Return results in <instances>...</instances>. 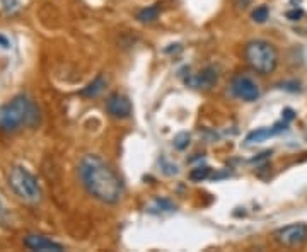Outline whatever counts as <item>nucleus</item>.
<instances>
[{
    "label": "nucleus",
    "instance_id": "nucleus-12",
    "mask_svg": "<svg viewBox=\"0 0 307 252\" xmlns=\"http://www.w3.org/2000/svg\"><path fill=\"white\" fill-rule=\"evenodd\" d=\"M159 12H161L159 5L145 7V9H142L138 14H136V19H138L140 22H143V24H150V22L159 19Z\"/></svg>",
    "mask_w": 307,
    "mask_h": 252
},
{
    "label": "nucleus",
    "instance_id": "nucleus-17",
    "mask_svg": "<svg viewBox=\"0 0 307 252\" xmlns=\"http://www.w3.org/2000/svg\"><path fill=\"white\" fill-rule=\"evenodd\" d=\"M155 205H157L159 208H162L164 211H172V210H176V206L172 205V203L169 201V199H157V201H155Z\"/></svg>",
    "mask_w": 307,
    "mask_h": 252
},
{
    "label": "nucleus",
    "instance_id": "nucleus-18",
    "mask_svg": "<svg viewBox=\"0 0 307 252\" xmlns=\"http://www.w3.org/2000/svg\"><path fill=\"white\" fill-rule=\"evenodd\" d=\"M7 217V208H5V201H3V196L2 192H0V221L3 220V218Z\"/></svg>",
    "mask_w": 307,
    "mask_h": 252
},
{
    "label": "nucleus",
    "instance_id": "nucleus-2",
    "mask_svg": "<svg viewBox=\"0 0 307 252\" xmlns=\"http://www.w3.org/2000/svg\"><path fill=\"white\" fill-rule=\"evenodd\" d=\"M39 123V109L26 94H19L0 106V131L16 133L22 128H33Z\"/></svg>",
    "mask_w": 307,
    "mask_h": 252
},
{
    "label": "nucleus",
    "instance_id": "nucleus-16",
    "mask_svg": "<svg viewBox=\"0 0 307 252\" xmlns=\"http://www.w3.org/2000/svg\"><path fill=\"white\" fill-rule=\"evenodd\" d=\"M19 7V2L17 0H0V9L3 12H14V9Z\"/></svg>",
    "mask_w": 307,
    "mask_h": 252
},
{
    "label": "nucleus",
    "instance_id": "nucleus-8",
    "mask_svg": "<svg viewBox=\"0 0 307 252\" xmlns=\"http://www.w3.org/2000/svg\"><path fill=\"white\" fill-rule=\"evenodd\" d=\"M106 111L111 118L116 120H125L132 114V102L127 95L123 94H111L106 101Z\"/></svg>",
    "mask_w": 307,
    "mask_h": 252
},
{
    "label": "nucleus",
    "instance_id": "nucleus-21",
    "mask_svg": "<svg viewBox=\"0 0 307 252\" xmlns=\"http://www.w3.org/2000/svg\"><path fill=\"white\" fill-rule=\"evenodd\" d=\"M0 46L5 48V50H7V48H10V46H9V39H7L3 34H0Z\"/></svg>",
    "mask_w": 307,
    "mask_h": 252
},
{
    "label": "nucleus",
    "instance_id": "nucleus-11",
    "mask_svg": "<svg viewBox=\"0 0 307 252\" xmlns=\"http://www.w3.org/2000/svg\"><path fill=\"white\" fill-rule=\"evenodd\" d=\"M104 87H106V79L102 75H98L91 84H87L86 87L80 91V95H84V97H98V95L104 91Z\"/></svg>",
    "mask_w": 307,
    "mask_h": 252
},
{
    "label": "nucleus",
    "instance_id": "nucleus-6",
    "mask_svg": "<svg viewBox=\"0 0 307 252\" xmlns=\"http://www.w3.org/2000/svg\"><path fill=\"white\" fill-rule=\"evenodd\" d=\"M231 87H232V92H234L239 99H242V101H246V102L256 101V99L260 97V94H261L258 84L254 82L251 77H246V75L236 77V79L232 80Z\"/></svg>",
    "mask_w": 307,
    "mask_h": 252
},
{
    "label": "nucleus",
    "instance_id": "nucleus-20",
    "mask_svg": "<svg viewBox=\"0 0 307 252\" xmlns=\"http://www.w3.org/2000/svg\"><path fill=\"white\" fill-rule=\"evenodd\" d=\"M283 120H285L287 123H290V121L294 120V111H292V109H285V111H283Z\"/></svg>",
    "mask_w": 307,
    "mask_h": 252
},
{
    "label": "nucleus",
    "instance_id": "nucleus-3",
    "mask_svg": "<svg viewBox=\"0 0 307 252\" xmlns=\"http://www.w3.org/2000/svg\"><path fill=\"white\" fill-rule=\"evenodd\" d=\"M9 186L14 191V194L28 205H38L43 199V191L36 176L22 165H16L10 170Z\"/></svg>",
    "mask_w": 307,
    "mask_h": 252
},
{
    "label": "nucleus",
    "instance_id": "nucleus-10",
    "mask_svg": "<svg viewBox=\"0 0 307 252\" xmlns=\"http://www.w3.org/2000/svg\"><path fill=\"white\" fill-rule=\"evenodd\" d=\"M215 82H217V72L213 68H205L195 79L190 80V84L197 89H210L215 85Z\"/></svg>",
    "mask_w": 307,
    "mask_h": 252
},
{
    "label": "nucleus",
    "instance_id": "nucleus-15",
    "mask_svg": "<svg viewBox=\"0 0 307 252\" xmlns=\"http://www.w3.org/2000/svg\"><path fill=\"white\" fill-rule=\"evenodd\" d=\"M188 145H190V135L188 133H179V135L174 136V147L177 150H184Z\"/></svg>",
    "mask_w": 307,
    "mask_h": 252
},
{
    "label": "nucleus",
    "instance_id": "nucleus-19",
    "mask_svg": "<svg viewBox=\"0 0 307 252\" xmlns=\"http://www.w3.org/2000/svg\"><path fill=\"white\" fill-rule=\"evenodd\" d=\"M287 17L290 21H299L302 17V10H290V12H287Z\"/></svg>",
    "mask_w": 307,
    "mask_h": 252
},
{
    "label": "nucleus",
    "instance_id": "nucleus-13",
    "mask_svg": "<svg viewBox=\"0 0 307 252\" xmlns=\"http://www.w3.org/2000/svg\"><path fill=\"white\" fill-rule=\"evenodd\" d=\"M210 177V167H206V165H198V167L191 169L190 172V179L195 181V183H202V181L208 179Z\"/></svg>",
    "mask_w": 307,
    "mask_h": 252
},
{
    "label": "nucleus",
    "instance_id": "nucleus-14",
    "mask_svg": "<svg viewBox=\"0 0 307 252\" xmlns=\"http://www.w3.org/2000/svg\"><path fill=\"white\" fill-rule=\"evenodd\" d=\"M268 16H270L268 7H266V5H260V7H256V9H254L253 21H256V22H260V24H261V22H266Z\"/></svg>",
    "mask_w": 307,
    "mask_h": 252
},
{
    "label": "nucleus",
    "instance_id": "nucleus-7",
    "mask_svg": "<svg viewBox=\"0 0 307 252\" xmlns=\"http://www.w3.org/2000/svg\"><path fill=\"white\" fill-rule=\"evenodd\" d=\"M24 247H28L29 251H39V252H62L65 251V247L60 242L50 239L46 235H38V233H33V235H26L22 240Z\"/></svg>",
    "mask_w": 307,
    "mask_h": 252
},
{
    "label": "nucleus",
    "instance_id": "nucleus-5",
    "mask_svg": "<svg viewBox=\"0 0 307 252\" xmlns=\"http://www.w3.org/2000/svg\"><path fill=\"white\" fill-rule=\"evenodd\" d=\"M275 240L283 247H299L307 240V225L306 223H294L287 227L278 228L273 233Z\"/></svg>",
    "mask_w": 307,
    "mask_h": 252
},
{
    "label": "nucleus",
    "instance_id": "nucleus-4",
    "mask_svg": "<svg viewBox=\"0 0 307 252\" xmlns=\"http://www.w3.org/2000/svg\"><path fill=\"white\" fill-rule=\"evenodd\" d=\"M244 58L249 63L251 68L256 70L261 75L275 72L276 65H278V53H276L275 46L263 39H254V41L247 43L244 48Z\"/></svg>",
    "mask_w": 307,
    "mask_h": 252
},
{
    "label": "nucleus",
    "instance_id": "nucleus-9",
    "mask_svg": "<svg viewBox=\"0 0 307 252\" xmlns=\"http://www.w3.org/2000/svg\"><path fill=\"white\" fill-rule=\"evenodd\" d=\"M287 126H288L287 121L282 120V121H278V123L273 125L272 128H258L246 136V143H261V142H265V140L272 138V136L278 135V133L285 131Z\"/></svg>",
    "mask_w": 307,
    "mask_h": 252
},
{
    "label": "nucleus",
    "instance_id": "nucleus-1",
    "mask_svg": "<svg viewBox=\"0 0 307 252\" xmlns=\"http://www.w3.org/2000/svg\"><path fill=\"white\" fill-rule=\"evenodd\" d=\"M79 177L92 198L106 205H116L123 196L120 176L98 155H86L79 164Z\"/></svg>",
    "mask_w": 307,
    "mask_h": 252
}]
</instances>
